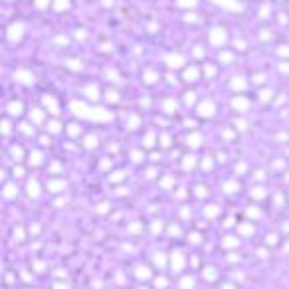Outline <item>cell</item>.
<instances>
[{"mask_svg":"<svg viewBox=\"0 0 289 289\" xmlns=\"http://www.w3.org/2000/svg\"><path fill=\"white\" fill-rule=\"evenodd\" d=\"M54 8H56V12H62V10H67V8H69V0H56V4H54Z\"/></svg>","mask_w":289,"mask_h":289,"instance_id":"4fadbf2b","label":"cell"},{"mask_svg":"<svg viewBox=\"0 0 289 289\" xmlns=\"http://www.w3.org/2000/svg\"><path fill=\"white\" fill-rule=\"evenodd\" d=\"M279 54H281V56H289V48L287 46H281V48H279Z\"/></svg>","mask_w":289,"mask_h":289,"instance_id":"7dc6e473","label":"cell"},{"mask_svg":"<svg viewBox=\"0 0 289 289\" xmlns=\"http://www.w3.org/2000/svg\"><path fill=\"white\" fill-rule=\"evenodd\" d=\"M166 63H168V67H180L184 63V58L180 54H170V56H166Z\"/></svg>","mask_w":289,"mask_h":289,"instance_id":"ba28073f","label":"cell"},{"mask_svg":"<svg viewBox=\"0 0 289 289\" xmlns=\"http://www.w3.org/2000/svg\"><path fill=\"white\" fill-rule=\"evenodd\" d=\"M8 113L20 115V113H22V103H10V105H8Z\"/></svg>","mask_w":289,"mask_h":289,"instance_id":"9a60e30c","label":"cell"},{"mask_svg":"<svg viewBox=\"0 0 289 289\" xmlns=\"http://www.w3.org/2000/svg\"><path fill=\"white\" fill-rule=\"evenodd\" d=\"M269 97H271V91H263V93H261V99H263V101H267Z\"/></svg>","mask_w":289,"mask_h":289,"instance_id":"816d5d0a","label":"cell"},{"mask_svg":"<svg viewBox=\"0 0 289 289\" xmlns=\"http://www.w3.org/2000/svg\"><path fill=\"white\" fill-rule=\"evenodd\" d=\"M184 97H186V103H188V105H192V103H194V93H186Z\"/></svg>","mask_w":289,"mask_h":289,"instance_id":"ab89813d","label":"cell"},{"mask_svg":"<svg viewBox=\"0 0 289 289\" xmlns=\"http://www.w3.org/2000/svg\"><path fill=\"white\" fill-rule=\"evenodd\" d=\"M137 125H139V119H137V117H131V121H129V127H131V129H135Z\"/></svg>","mask_w":289,"mask_h":289,"instance_id":"b9f144b4","label":"cell"},{"mask_svg":"<svg viewBox=\"0 0 289 289\" xmlns=\"http://www.w3.org/2000/svg\"><path fill=\"white\" fill-rule=\"evenodd\" d=\"M178 4L182 8H188V6H196V0H178Z\"/></svg>","mask_w":289,"mask_h":289,"instance_id":"4316f807","label":"cell"},{"mask_svg":"<svg viewBox=\"0 0 289 289\" xmlns=\"http://www.w3.org/2000/svg\"><path fill=\"white\" fill-rule=\"evenodd\" d=\"M30 117H32L34 123H42V121H44V113H42L40 109H34V111L30 113Z\"/></svg>","mask_w":289,"mask_h":289,"instance_id":"2e32d148","label":"cell"},{"mask_svg":"<svg viewBox=\"0 0 289 289\" xmlns=\"http://www.w3.org/2000/svg\"><path fill=\"white\" fill-rule=\"evenodd\" d=\"M40 163H42V155H40V153L30 155V165H40Z\"/></svg>","mask_w":289,"mask_h":289,"instance_id":"603a6c76","label":"cell"},{"mask_svg":"<svg viewBox=\"0 0 289 289\" xmlns=\"http://www.w3.org/2000/svg\"><path fill=\"white\" fill-rule=\"evenodd\" d=\"M204 277H208V279H214V277H216L214 269H206V271H204Z\"/></svg>","mask_w":289,"mask_h":289,"instance_id":"f35d334b","label":"cell"},{"mask_svg":"<svg viewBox=\"0 0 289 289\" xmlns=\"http://www.w3.org/2000/svg\"><path fill=\"white\" fill-rule=\"evenodd\" d=\"M149 275H151V273H149L147 267H139V271H137V277H139V279H149Z\"/></svg>","mask_w":289,"mask_h":289,"instance_id":"44dd1931","label":"cell"},{"mask_svg":"<svg viewBox=\"0 0 289 289\" xmlns=\"http://www.w3.org/2000/svg\"><path fill=\"white\" fill-rule=\"evenodd\" d=\"M220 60H222V62H232V54H222Z\"/></svg>","mask_w":289,"mask_h":289,"instance_id":"7bdbcfd3","label":"cell"},{"mask_svg":"<svg viewBox=\"0 0 289 289\" xmlns=\"http://www.w3.org/2000/svg\"><path fill=\"white\" fill-rule=\"evenodd\" d=\"M224 246L226 248H234V246H238V240L236 238H226L224 240Z\"/></svg>","mask_w":289,"mask_h":289,"instance_id":"484cf974","label":"cell"},{"mask_svg":"<svg viewBox=\"0 0 289 289\" xmlns=\"http://www.w3.org/2000/svg\"><path fill=\"white\" fill-rule=\"evenodd\" d=\"M202 166H204L206 170H210V168H212V163H210V159H204V165H202Z\"/></svg>","mask_w":289,"mask_h":289,"instance_id":"f5cc1de1","label":"cell"},{"mask_svg":"<svg viewBox=\"0 0 289 289\" xmlns=\"http://www.w3.org/2000/svg\"><path fill=\"white\" fill-rule=\"evenodd\" d=\"M275 242H277V238H275V236H267V244H271V246H273Z\"/></svg>","mask_w":289,"mask_h":289,"instance_id":"6f0895ef","label":"cell"},{"mask_svg":"<svg viewBox=\"0 0 289 289\" xmlns=\"http://www.w3.org/2000/svg\"><path fill=\"white\" fill-rule=\"evenodd\" d=\"M85 145L91 149V147H95V145H97V139H95V137H87V139H85Z\"/></svg>","mask_w":289,"mask_h":289,"instance_id":"f1b7e54d","label":"cell"},{"mask_svg":"<svg viewBox=\"0 0 289 289\" xmlns=\"http://www.w3.org/2000/svg\"><path fill=\"white\" fill-rule=\"evenodd\" d=\"M153 139H155V135L149 133V135H147V141H145V147H153Z\"/></svg>","mask_w":289,"mask_h":289,"instance_id":"e575fe53","label":"cell"},{"mask_svg":"<svg viewBox=\"0 0 289 289\" xmlns=\"http://www.w3.org/2000/svg\"><path fill=\"white\" fill-rule=\"evenodd\" d=\"M12 155H14V159H22V149H14Z\"/></svg>","mask_w":289,"mask_h":289,"instance_id":"ee69618b","label":"cell"},{"mask_svg":"<svg viewBox=\"0 0 289 289\" xmlns=\"http://www.w3.org/2000/svg\"><path fill=\"white\" fill-rule=\"evenodd\" d=\"M22 32H24V26L22 24H12L10 30H8V40H20L22 38Z\"/></svg>","mask_w":289,"mask_h":289,"instance_id":"5b68a950","label":"cell"},{"mask_svg":"<svg viewBox=\"0 0 289 289\" xmlns=\"http://www.w3.org/2000/svg\"><path fill=\"white\" fill-rule=\"evenodd\" d=\"M196 196H204V188H202V186L196 188Z\"/></svg>","mask_w":289,"mask_h":289,"instance_id":"91938a15","label":"cell"},{"mask_svg":"<svg viewBox=\"0 0 289 289\" xmlns=\"http://www.w3.org/2000/svg\"><path fill=\"white\" fill-rule=\"evenodd\" d=\"M170 184H172V180H170V178H165V180H163V186H165V188H168Z\"/></svg>","mask_w":289,"mask_h":289,"instance_id":"680465c9","label":"cell"},{"mask_svg":"<svg viewBox=\"0 0 289 289\" xmlns=\"http://www.w3.org/2000/svg\"><path fill=\"white\" fill-rule=\"evenodd\" d=\"M60 129H62V127H60V123H56V121L50 125V131H52V133H60Z\"/></svg>","mask_w":289,"mask_h":289,"instance_id":"d590c367","label":"cell"},{"mask_svg":"<svg viewBox=\"0 0 289 289\" xmlns=\"http://www.w3.org/2000/svg\"><path fill=\"white\" fill-rule=\"evenodd\" d=\"M200 143H202V137H200L198 133H194V135L188 137V145H190V147H200Z\"/></svg>","mask_w":289,"mask_h":289,"instance_id":"8fae6325","label":"cell"},{"mask_svg":"<svg viewBox=\"0 0 289 289\" xmlns=\"http://www.w3.org/2000/svg\"><path fill=\"white\" fill-rule=\"evenodd\" d=\"M121 178H123V172H115V174H111V180H113V182H119Z\"/></svg>","mask_w":289,"mask_h":289,"instance_id":"8d00e7d4","label":"cell"},{"mask_svg":"<svg viewBox=\"0 0 289 289\" xmlns=\"http://www.w3.org/2000/svg\"><path fill=\"white\" fill-rule=\"evenodd\" d=\"M14 79L20 83H24V85H30V83H34V75L30 73V71H26V69H18L16 73H14Z\"/></svg>","mask_w":289,"mask_h":289,"instance_id":"3957f363","label":"cell"},{"mask_svg":"<svg viewBox=\"0 0 289 289\" xmlns=\"http://www.w3.org/2000/svg\"><path fill=\"white\" fill-rule=\"evenodd\" d=\"M198 115H200V117H210V115H214V103H212V101H202V103L198 105Z\"/></svg>","mask_w":289,"mask_h":289,"instance_id":"277c9868","label":"cell"},{"mask_svg":"<svg viewBox=\"0 0 289 289\" xmlns=\"http://www.w3.org/2000/svg\"><path fill=\"white\" fill-rule=\"evenodd\" d=\"M69 67H71V69H81V62L71 60V62H69Z\"/></svg>","mask_w":289,"mask_h":289,"instance_id":"836d02e7","label":"cell"},{"mask_svg":"<svg viewBox=\"0 0 289 289\" xmlns=\"http://www.w3.org/2000/svg\"><path fill=\"white\" fill-rule=\"evenodd\" d=\"M4 196H6V198H12V196H14V186H6V188H4Z\"/></svg>","mask_w":289,"mask_h":289,"instance_id":"f546056e","label":"cell"},{"mask_svg":"<svg viewBox=\"0 0 289 289\" xmlns=\"http://www.w3.org/2000/svg\"><path fill=\"white\" fill-rule=\"evenodd\" d=\"M204 73H206L208 77H212V75L216 73V69H214V67H206V69H204Z\"/></svg>","mask_w":289,"mask_h":289,"instance_id":"bcb514c9","label":"cell"},{"mask_svg":"<svg viewBox=\"0 0 289 289\" xmlns=\"http://www.w3.org/2000/svg\"><path fill=\"white\" fill-rule=\"evenodd\" d=\"M133 159H135V163H139L141 161V153H133Z\"/></svg>","mask_w":289,"mask_h":289,"instance_id":"94428289","label":"cell"},{"mask_svg":"<svg viewBox=\"0 0 289 289\" xmlns=\"http://www.w3.org/2000/svg\"><path fill=\"white\" fill-rule=\"evenodd\" d=\"M188 285H192V279H190V277H186V279L182 281V287L184 289H188Z\"/></svg>","mask_w":289,"mask_h":289,"instance_id":"681fc988","label":"cell"},{"mask_svg":"<svg viewBox=\"0 0 289 289\" xmlns=\"http://www.w3.org/2000/svg\"><path fill=\"white\" fill-rule=\"evenodd\" d=\"M50 0H38V8H46Z\"/></svg>","mask_w":289,"mask_h":289,"instance_id":"db71d44e","label":"cell"},{"mask_svg":"<svg viewBox=\"0 0 289 289\" xmlns=\"http://www.w3.org/2000/svg\"><path fill=\"white\" fill-rule=\"evenodd\" d=\"M190 240H192L194 244H198V242H200V236H198V234H192V236H190Z\"/></svg>","mask_w":289,"mask_h":289,"instance_id":"9f6ffc18","label":"cell"},{"mask_svg":"<svg viewBox=\"0 0 289 289\" xmlns=\"http://www.w3.org/2000/svg\"><path fill=\"white\" fill-rule=\"evenodd\" d=\"M161 222H153V232H161Z\"/></svg>","mask_w":289,"mask_h":289,"instance_id":"c3c4849f","label":"cell"},{"mask_svg":"<svg viewBox=\"0 0 289 289\" xmlns=\"http://www.w3.org/2000/svg\"><path fill=\"white\" fill-rule=\"evenodd\" d=\"M281 71H289V63H283L281 65Z\"/></svg>","mask_w":289,"mask_h":289,"instance_id":"be15d7a7","label":"cell"},{"mask_svg":"<svg viewBox=\"0 0 289 289\" xmlns=\"http://www.w3.org/2000/svg\"><path fill=\"white\" fill-rule=\"evenodd\" d=\"M56 42H58V44H67V38H58Z\"/></svg>","mask_w":289,"mask_h":289,"instance_id":"6125c7cd","label":"cell"},{"mask_svg":"<svg viewBox=\"0 0 289 289\" xmlns=\"http://www.w3.org/2000/svg\"><path fill=\"white\" fill-rule=\"evenodd\" d=\"M56 289H65V285H56Z\"/></svg>","mask_w":289,"mask_h":289,"instance_id":"e7e4bbea","label":"cell"},{"mask_svg":"<svg viewBox=\"0 0 289 289\" xmlns=\"http://www.w3.org/2000/svg\"><path fill=\"white\" fill-rule=\"evenodd\" d=\"M236 127H240V129L244 131V129H246V121H244V119H240V121H236Z\"/></svg>","mask_w":289,"mask_h":289,"instance_id":"f907efd6","label":"cell"},{"mask_svg":"<svg viewBox=\"0 0 289 289\" xmlns=\"http://www.w3.org/2000/svg\"><path fill=\"white\" fill-rule=\"evenodd\" d=\"M155 265H159V267H165L166 265V257L163 255V253H157V255H155Z\"/></svg>","mask_w":289,"mask_h":289,"instance_id":"ffe728a7","label":"cell"},{"mask_svg":"<svg viewBox=\"0 0 289 289\" xmlns=\"http://www.w3.org/2000/svg\"><path fill=\"white\" fill-rule=\"evenodd\" d=\"M105 99H107V101H111V103H115L119 97H117V93H115V91H111V89H109V91L105 93Z\"/></svg>","mask_w":289,"mask_h":289,"instance_id":"cb8c5ba5","label":"cell"},{"mask_svg":"<svg viewBox=\"0 0 289 289\" xmlns=\"http://www.w3.org/2000/svg\"><path fill=\"white\" fill-rule=\"evenodd\" d=\"M194 161H196L194 157H186V159H184V165H182V166L188 170V168H192V166H194Z\"/></svg>","mask_w":289,"mask_h":289,"instance_id":"d4e9b609","label":"cell"},{"mask_svg":"<svg viewBox=\"0 0 289 289\" xmlns=\"http://www.w3.org/2000/svg\"><path fill=\"white\" fill-rule=\"evenodd\" d=\"M218 6H224V8H228V10H232V12H240L242 10V4H238L236 0H214Z\"/></svg>","mask_w":289,"mask_h":289,"instance_id":"52a82bcc","label":"cell"},{"mask_svg":"<svg viewBox=\"0 0 289 289\" xmlns=\"http://www.w3.org/2000/svg\"><path fill=\"white\" fill-rule=\"evenodd\" d=\"M251 226H240V234H244V236H248V234H251Z\"/></svg>","mask_w":289,"mask_h":289,"instance_id":"1f68e13d","label":"cell"},{"mask_svg":"<svg viewBox=\"0 0 289 289\" xmlns=\"http://www.w3.org/2000/svg\"><path fill=\"white\" fill-rule=\"evenodd\" d=\"M234 107L240 109V111H246V109H248V101H246L244 97H236V99H234Z\"/></svg>","mask_w":289,"mask_h":289,"instance_id":"30bf717a","label":"cell"},{"mask_svg":"<svg viewBox=\"0 0 289 289\" xmlns=\"http://www.w3.org/2000/svg\"><path fill=\"white\" fill-rule=\"evenodd\" d=\"M44 105L52 111V115H60V109H58V105H56V101H54V97H50V95H46L44 97Z\"/></svg>","mask_w":289,"mask_h":289,"instance_id":"9c48e42d","label":"cell"},{"mask_svg":"<svg viewBox=\"0 0 289 289\" xmlns=\"http://www.w3.org/2000/svg\"><path fill=\"white\" fill-rule=\"evenodd\" d=\"M224 42H226V32H224V30L214 28V30L210 32V44H214V46H222Z\"/></svg>","mask_w":289,"mask_h":289,"instance_id":"7a4b0ae2","label":"cell"},{"mask_svg":"<svg viewBox=\"0 0 289 289\" xmlns=\"http://www.w3.org/2000/svg\"><path fill=\"white\" fill-rule=\"evenodd\" d=\"M85 93L89 95V99H97V97H99V89H97L95 85H89V87L85 89Z\"/></svg>","mask_w":289,"mask_h":289,"instance_id":"e0dca14e","label":"cell"},{"mask_svg":"<svg viewBox=\"0 0 289 289\" xmlns=\"http://www.w3.org/2000/svg\"><path fill=\"white\" fill-rule=\"evenodd\" d=\"M71 137H75V135H79V129H77V125H69V131H67Z\"/></svg>","mask_w":289,"mask_h":289,"instance_id":"d6a6232c","label":"cell"},{"mask_svg":"<svg viewBox=\"0 0 289 289\" xmlns=\"http://www.w3.org/2000/svg\"><path fill=\"white\" fill-rule=\"evenodd\" d=\"M145 79H147V83H153L155 79H157V75H155L153 71H147V73H145Z\"/></svg>","mask_w":289,"mask_h":289,"instance_id":"4dcf8cb0","label":"cell"},{"mask_svg":"<svg viewBox=\"0 0 289 289\" xmlns=\"http://www.w3.org/2000/svg\"><path fill=\"white\" fill-rule=\"evenodd\" d=\"M216 214H218V208H216V206H208L206 208V216H208V218H214Z\"/></svg>","mask_w":289,"mask_h":289,"instance_id":"83f0119b","label":"cell"},{"mask_svg":"<svg viewBox=\"0 0 289 289\" xmlns=\"http://www.w3.org/2000/svg\"><path fill=\"white\" fill-rule=\"evenodd\" d=\"M14 238H18V240H20V242H22V240H24V232H22V228H18V230H16V232H14Z\"/></svg>","mask_w":289,"mask_h":289,"instance_id":"74e56055","label":"cell"},{"mask_svg":"<svg viewBox=\"0 0 289 289\" xmlns=\"http://www.w3.org/2000/svg\"><path fill=\"white\" fill-rule=\"evenodd\" d=\"M71 111L73 115L81 117V119H89V121H111V113L107 109H93V107H87L85 103H77V101H71Z\"/></svg>","mask_w":289,"mask_h":289,"instance_id":"6da1fadb","label":"cell"},{"mask_svg":"<svg viewBox=\"0 0 289 289\" xmlns=\"http://www.w3.org/2000/svg\"><path fill=\"white\" fill-rule=\"evenodd\" d=\"M170 265H172V269L174 271H180L182 267H184V257H182V253H172L170 255Z\"/></svg>","mask_w":289,"mask_h":289,"instance_id":"8992f818","label":"cell"},{"mask_svg":"<svg viewBox=\"0 0 289 289\" xmlns=\"http://www.w3.org/2000/svg\"><path fill=\"white\" fill-rule=\"evenodd\" d=\"M155 283H157V287H159V285L163 287V285H166V279H165V277H157V281H155Z\"/></svg>","mask_w":289,"mask_h":289,"instance_id":"f6af8a7d","label":"cell"},{"mask_svg":"<svg viewBox=\"0 0 289 289\" xmlns=\"http://www.w3.org/2000/svg\"><path fill=\"white\" fill-rule=\"evenodd\" d=\"M2 127H4V129H2L4 135H8V133H10V123H8V121H2Z\"/></svg>","mask_w":289,"mask_h":289,"instance_id":"60d3db41","label":"cell"},{"mask_svg":"<svg viewBox=\"0 0 289 289\" xmlns=\"http://www.w3.org/2000/svg\"><path fill=\"white\" fill-rule=\"evenodd\" d=\"M224 188H226V192H230V194H232V192H236V190H238V182H226V184H224Z\"/></svg>","mask_w":289,"mask_h":289,"instance_id":"7402d4cb","label":"cell"},{"mask_svg":"<svg viewBox=\"0 0 289 289\" xmlns=\"http://www.w3.org/2000/svg\"><path fill=\"white\" fill-rule=\"evenodd\" d=\"M65 188V182L63 180H54V182H50V190H63Z\"/></svg>","mask_w":289,"mask_h":289,"instance_id":"ac0fdd59","label":"cell"},{"mask_svg":"<svg viewBox=\"0 0 289 289\" xmlns=\"http://www.w3.org/2000/svg\"><path fill=\"white\" fill-rule=\"evenodd\" d=\"M176 111V103L172 99H166L165 101V113H174Z\"/></svg>","mask_w":289,"mask_h":289,"instance_id":"d6986e66","label":"cell"},{"mask_svg":"<svg viewBox=\"0 0 289 289\" xmlns=\"http://www.w3.org/2000/svg\"><path fill=\"white\" fill-rule=\"evenodd\" d=\"M196 77H198V69H196V67H190V69H186V71H184V79L194 81Z\"/></svg>","mask_w":289,"mask_h":289,"instance_id":"5bb4252c","label":"cell"},{"mask_svg":"<svg viewBox=\"0 0 289 289\" xmlns=\"http://www.w3.org/2000/svg\"><path fill=\"white\" fill-rule=\"evenodd\" d=\"M22 174H24V170H22L20 166H18V168H14V176H22Z\"/></svg>","mask_w":289,"mask_h":289,"instance_id":"11a10c76","label":"cell"},{"mask_svg":"<svg viewBox=\"0 0 289 289\" xmlns=\"http://www.w3.org/2000/svg\"><path fill=\"white\" fill-rule=\"evenodd\" d=\"M28 194H30V196H38V194H40V186H38L36 180H32V182L28 184Z\"/></svg>","mask_w":289,"mask_h":289,"instance_id":"7c38bea8","label":"cell"}]
</instances>
